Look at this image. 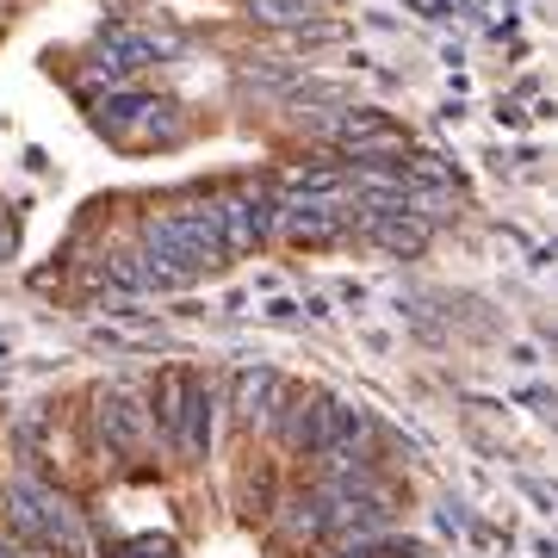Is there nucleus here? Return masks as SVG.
Returning <instances> with one entry per match:
<instances>
[{
    "label": "nucleus",
    "instance_id": "1",
    "mask_svg": "<svg viewBox=\"0 0 558 558\" xmlns=\"http://www.w3.org/2000/svg\"><path fill=\"white\" fill-rule=\"evenodd\" d=\"M149 248H156L161 274L180 279V274H199L223 255V236H218V211L211 205H193V211H161L149 218Z\"/></svg>",
    "mask_w": 558,
    "mask_h": 558
},
{
    "label": "nucleus",
    "instance_id": "2",
    "mask_svg": "<svg viewBox=\"0 0 558 558\" xmlns=\"http://www.w3.org/2000/svg\"><path fill=\"white\" fill-rule=\"evenodd\" d=\"M13 527H20V534L50 539V546H69V553L81 546L75 515H69V509H62L50 490H38V484H20V490H13Z\"/></svg>",
    "mask_w": 558,
    "mask_h": 558
},
{
    "label": "nucleus",
    "instance_id": "3",
    "mask_svg": "<svg viewBox=\"0 0 558 558\" xmlns=\"http://www.w3.org/2000/svg\"><path fill=\"white\" fill-rule=\"evenodd\" d=\"M218 211V236H223V255H242V248H255L260 236H267V205L255 199H218L211 205Z\"/></svg>",
    "mask_w": 558,
    "mask_h": 558
},
{
    "label": "nucleus",
    "instance_id": "4",
    "mask_svg": "<svg viewBox=\"0 0 558 558\" xmlns=\"http://www.w3.org/2000/svg\"><path fill=\"white\" fill-rule=\"evenodd\" d=\"M100 428L112 435V447H119V453H131V447H137V435H143L137 403H131V398H106L100 403Z\"/></svg>",
    "mask_w": 558,
    "mask_h": 558
},
{
    "label": "nucleus",
    "instance_id": "5",
    "mask_svg": "<svg viewBox=\"0 0 558 558\" xmlns=\"http://www.w3.org/2000/svg\"><path fill=\"white\" fill-rule=\"evenodd\" d=\"M341 205H292V211H286V230H292V236H336L341 230Z\"/></svg>",
    "mask_w": 558,
    "mask_h": 558
},
{
    "label": "nucleus",
    "instance_id": "6",
    "mask_svg": "<svg viewBox=\"0 0 558 558\" xmlns=\"http://www.w3.org/2000/svg\"><path fill=\"white\" fill-rule=\"evenodd\" d=\"M248 13H255V20H274V25H292V20L311 13V0H248Z\"/></svg>",
    "mask_w": 558,
    "mask_h": 558
}]
</instances>
